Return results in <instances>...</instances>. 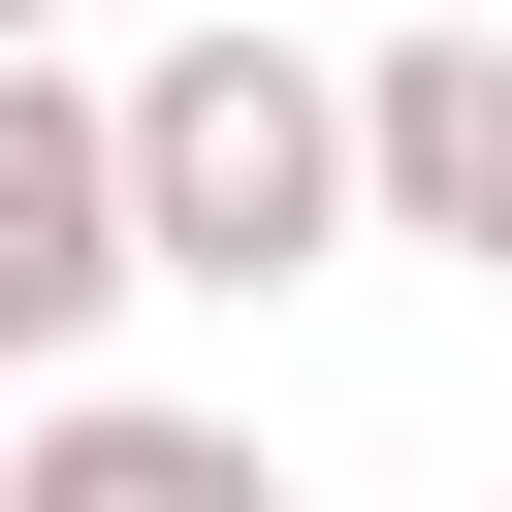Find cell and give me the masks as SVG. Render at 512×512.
<instances>
[{"label": "cell", "instance_id": "6da1fadb", "mask_svg": "<svg viewBox=\"0 0 512 512\" xmlns=\"http://www.w3.org/2000/svg\"><path fill=\"white\" fill-rule=\"evenodd\" d=\"M96 128H128V288H224V320H256V288L352 256V64H320V32L224 0V32L96 64Z\"/></svg>", "mask_w": 512, "mask_h": 512}, {"label": "cell", "instance_id": "8992f818", "mask_svg": "<svg viewBox=\"0 0 512 512\" xmlns=\"http://www.w3.org/2000/svg\"><path fill=\"white\" fill-rule=\"evenodd\" d=\"M448 32H512V0H448Z\"/></svg>", "mask_w": 512, "mask_h": 512}, {"label": "cell", "instance_id": "5b68a950", "mask_svg": "<svg viewBox=\"0 0 512 512\" xmlns=\"http://www.w3.org/2000/svg\"><path fill=\"white\" fill-rule=\"evenodd\" d=\"M0 64H64V0H0Z\"/></svg>", "mask_w": 512, "mask_h": 512}, {"label": "cell", "instance_id": "3957f363", "mask_svg": "<svg viewBox=\"0 0 512 512\" xmlns=\"http://www.w3.org/2000/svg\"><path fill=\"white\" fill-rule=\"evenodd\" d=\"M352 224L512 288V32H384V64H352Z\"/></svg>", "mask_w": 512, "mask_h": 512}, {"label": "cell", "instance_id": "7a4b0ae2", "mask_svg": "<svg viewBox=\"0 0 512 512\" xmlns=\"http://www.w3.org/2000/svg\"><path fill=\"white\" fill-rule=\"evenodd\" d=\"M96 320H128V128L96 64H0V416L96 384Z\"/></svg>", "mask_w": 512, "mask_h": 512}, {"label": "cell", "instance_id": "277c9868", "mask_svg": "<svg viewBox=\"0 0 512 512\" xmlns=\"http://www.w3.org/2000/svg\"><path fill=\"white\" fill-rule=\"evenodd\" d=\"M0 512H288V480H256V416H192V384H32V416H0Z\"/></svg>", "mask_w": 512, "mask_h": 512}]
</instances>
